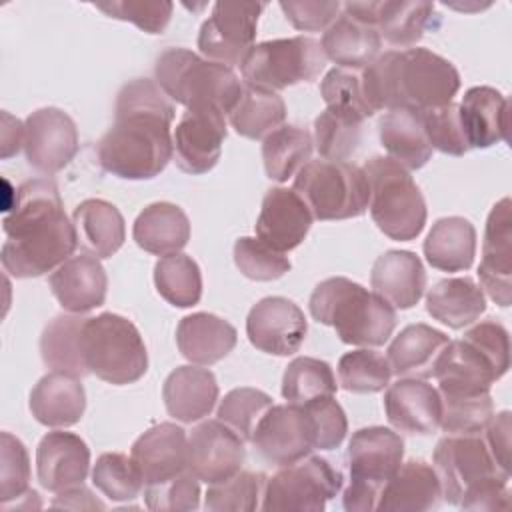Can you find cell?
I'll use <instances>...</instances> for the list:
<instances>
[{
  "mask_svg": "<svg viewBox=\"0 0 512 512\" xmlns=\"http://www.w3.org/2000/svg\"><path fill=\"white\" fill-rule=\"evenodd\" d=\"M308 308L314 320L332 326L336 336L352 346H382L396 328V308L344 276H332L316 284Z\"/></svg>",
  "mask_w": 512,
  "mask_h": 512,
  "instance_id": "obj_4",
  "label": "cell"
},
{
  "mask_svg": "<svg viewBox=\"0 0 512 512\" xmlns=\"http://www.w3.org/2000/svg\"><path fill=\"white\" fill-rule=\"evenodd\" d=\"M336 376L328 362L312 356L294 358L282 374V396L290 404H306L316 398L334 396Z\"/></svg>",
  "mask_w": 512,
  "mask_h": 512,
  "instance_id": "obj_44",
  "label": "cell"
},
{
  "mask_svg": "<svg viewBox=\"0 0 512 512\" xmlns=\"http://www.w3.org/2000/svg\"><path fill=\"white\" fill-rule=\"evenodd\" d=\"M378 136L388 158L406 170H420L432 158L434 148L426 136L420 110H388L378 122Z\"/></svg>",
  "mask_w": 512,
  "mask_h": 512,
  "instance_id": "obj_35",
  "label": "cell"
},
{
  "mask_svg": "<svg viewBox=\"0 0 512 512\" xmlns=\"http://www.w3.org/2000/svg\"><path fill=\"white\" fill-rule=\"evenodd\" d=\"M24 154L28 164L42 174H56L76 156L78 128L60 108L34 110L24 120Z\"/></svg>",
  "mask_w": 512,
  "mask_h": 512,
  "instance_id": "obj_14",
  "label": "cell"
},
{
  "mask_svg": "<svg viewBox=\"0 0 512 512\" xmlns=\"http://www.w3.org/2000/svg\"><path fill=\"white\" fill-rule=\"evenodd\" d=\"M224 116V112L208 104L186 108L172 132V158L182 172L198 176L218 164L228 134Z\"/></svg>",
  "mask_w": 512,
  "mask_h": 512,
  "instance_id": "obj_13",
  "label": "cell"
},
{
  "mask_svg": "<svg viewBox=\"0 0 512 512\" xmlns=\"http://www.w3.org/2000/svg\"><path fill=\"white\" fill-rule=\"evenodd\" d=\"M404 440L398 432L384 426L360 428L352 434L346 450L350 482H360L382 490L388 478L400 468Z\"/></svg>",
  "mask_w": 512,
  "mask_h": 512,
  "instance_id": "obj_19",
  "label": "cell"
},
{
  "mask_svg": "<svg viewBox=\"0 0 512 512\" xmlns=\"http://www.w3.org/2000/svg\"><path fill=\"white\" fill-rule=\"evenodd\" d=\"M458 112L470 150L508 140V100L500 90L492 86L466 90Z\"/></svg>",
  "mask_w": 512,
  "mask_h": 512,
  "instance_id": "obj_29",
  "label": "cell"
},
{
  "mask_svg": "<svg viewBox=\"0 0 512 512\" xmlns=\"http://www.w3.org/2000/svg\"><path fill=\"white\" fill-rule=\"evenodd\" d=\"M308 332V322L298 304L284 296L258 300L246 318L250 344L272 356H290L300 350Z\"/></svg>",
  "mask_w": 512,
  "mask_h": 512,
  "instance_id": "obj_16",
  "label": "cell"
},
{
  "mask_svg": "<svg viewBox=\"0 0 512 512\" xmlns=\"http://www.w3.org/2000/svg\"><path fill=\"white\" fill-rule=\"evenodd\" d=\"M154 286L158 294L176 308H190L202 298V272L188 254L162 256L154 266Z\"/></svg>",
  "mask_w": 512,
  "mask_h": 512,
  "instance_id": "obj_43",
  "label": "cell"
},
{
  "mask_svg": "<svg viewBox=\"0 0 512 512\" xmlns=\"http://www.w3.org/2000/svg\"><path fill=\"white\" fill-rule=\"evenodd\" d=\"M238 342L236 328L210 312L184 316L176 328V346L180 354L198 366H210L226 358Z\"/></svg>",
  "mask_w": 512,
  "mask_h": 512,
  "instance_id": "obj_30",
  "label": "cell"
},
{
  "mask_svg": "<svg viewBox=\"0 0 512 512\" xmlns=\"http://www.w3.org/2000/svg\"><path fill=\"white\" fill-rule=\"evenodd\" d=\"M174 106L150 78L126 82L114 106V122L96 144L104 172L122 180H150L174 156Z\"/></svg>",
  "mask_w": 512,
  "mask_h": 512,
  "instance_id": "obj_1",
  "label": "cell"
},
{
  "mask_svg": "<svg viewBox=\"0 0 512 512\" xmlns=\"http://www.w3.org/2000/svg\"><path fill=\"white\" fill-rule=\"evenodd\" d=\"M154 82L186 108L208 104L230 114L242 96L244 82L234 68L212 62L188 48H168L154 64Z\"/></svg>",
  "mask_w": 512,
  "mask_h": 512,
  "instance_id": "obj_5",
  "label": "cell"
},
{
  "mask_svg": "<svg viewBox=\"0 0 512 512\" xmlns=\"http://www.w3.org/2000/svg\"><path fill=\"white\" fill-rule=\"evenodd\" d=\"M384 412L388 422L400 432L432 434L440 428V392L424 378H398L386 386Z\"/></svg>",
  "mask_w": 512,
  "mask_h": 512,
  "instance_id": "obj_23",
  "label": "cell"
},
{
  "mask_svg": "<svg viewBox=\"0 0 512 512\" xmlns=\"http://www.w3.org/2000/svg\"><path fill=\"white\" fill-rule=\"evenodd\" d=\"M342 484L344 476L330 460L306 456L280 466L276 474L266 478L260 508L266 512H322L326 502L338 496Z\"/></svg>",
  "mask_w": 512,
  "mask_h": 512,
  "instance_id": "obj_10",
  "label": "cell"
},
{
  "mask_svg": "<svg viewBox=\"0 0 512 512\" xmlns=\"http://www.w3.org/2000/svg\"><path fill=\"white\" fill-rule=\"evenodd\" d=\"M110 18L132 22L146 34H162L172 18L174 4L168 0H112L94 4Z\"/></svg>",
  "mask_w": 512,
  "mask_h": 512,
  "instance_id": "obj_54",
  "label": "cell"
},
{
  "mask_svg": "<svg viewBox=\"0 0 512 512\" xmlns=\"http://www.w3.org/2000/svg\"><path fill=\"white\" fill-rule=\"evenodd\" d=\"M92 482L106 498L116 502L132 500L144 490L142 476L132 456L122 452L100 454L92 468Z\"/></svg>",
  "mask_w": 512,
  "mask_h": 512,
  "instance_id": "obj_50",
  "label": "cell"
},
{
  "mask_svg": "<svg viewBox=\"0 0 512 512\" xmlns=\"http://www.w3.org/2000/svg\"><path fill=\"white\" fill-rule=\"evenodd\" d=\"M370 286L392 308L408 310L424 296L426 270L414 252L388 250L376 258L370 272Z\"/></svg>",
  "mask_w": 512,
  "mask_h": 512,
  "instance_id": "obj_25",
  "label": "cell"
},
{
  "mask_svg": "<svg viewBox=\"0 0 512 512\" xmlns=\"http://www.w3.org/2000/svg\"><path fill=\"white\" fill-rule=\"evenodd\" d=\"M300 406L308 420L314 450H334L344 442L348 420L344 408L334 400V396L316 398Z\"/></svg>",
  "mask_w": 512,
  "mask_h": 512,
  "instance_id": "obj_52",
  "label": "cell"
},
{
  "mask_svg": "<svg viewBox=\"0 0 512 512\" xmlns=\"http://www.w3.org/2000/svg\"><path fill=\"white\" fill-rule=\"evenodd\" d=\"M236 134L250 140H264L268 134L284 126L286 104L278 92L246 86L236 106L228 114Z\"/></svg>",
  "mask_w": 512,
  "mask_h": 512,
  "instance_id": "obj_40",
  "label": "cell"
},
{
  "mask_svg": "<svg viewBox=\"0 0 512 512\" xmlns=\"http://www.w3.org/2000/svg\"><path fill=\"white\" fill-rule=\"evenodd\" d=\"M72 222L76 228L78 246L98 260L114 256L126 240L124 216L108 200H82L72 212Z\"/></svg>",
  "mask_w": 512,
  "mask_h": 512,
  "instance_id": "obj_32",
  "label": "cell"
},
{
  "mask_svg": "<svg viewBox=\"0 0 512 512\" xmlns=\"http://www.w3.org/2000/svg\"><path fill=\"white\" fill-rule=\"evenodd\" d=\"M244 440L224 422L204 420L188 434V472L198 482L216 484L242 470Z\"/></svg>",
  "mask_w": 512,
  "mask_h": 512,
  "instance_id": "obj_15",
  "label": "cell"
},
{
  "mask_svg": "<svg viewBox=\"0 0 512 512\" xmlns=\"http://www.w3.org/2000/svg\"><path fill=\"white\" fill-rule=\"evenodd\" d=\"M362 170L370 188L368 210L378 230L398 242L418 238L426 226L428 212L410 172L388 156H372Z\"/></svg>",
  "mask_w": 512,
  "mask_h": 512,
  "instance_id": "obj_6",
  "label": "cell"
},
{
  "mask_svg": "<svg viewBox=\"0 0 512 512\" xmlns=\"http://www.w3.org/2000/svg\"><path fill=\"white\" fill-rule=\"evenodd\" d=\"M258 454L276 466L294 464L312 454L314 444L300 404H272L258 422L252 440Z\"/></svg>",
  "mask_w": 512,
  "mask_h": 512,
  "instance_id": "obj_17",
  "label": "cell"
},
{
  "mask_svg": "<svg viewBox=\"0 0 512 512\" xmlns=\"http://www.w3.org/2000/svg\"><path fill=\"white\" fill-rule=\"evenodd\" d=\"M234 264L250 280L272 282L290 272L292 264L284 252H278L258 238L242 236L234 242Z\"/></svg>",
  "mask_w": 512,
  "mask_h": 512,
  "instance_id": "obj_51",
  "label": "cell"
},
{
  "mask_svg": "<svg viewBox=\"0 0 512 512\" xmlns=\"http://www.w3.org/2000/svg\"><path fill=\"white\" fill-rule=\"evenodd\" d=\"M324 66L326 56L318 40L292 36L254 44L240 64V72L246 86L278 92L316 80Z\"/></svg>",
  "mask_w": 512,
  "mask_h": 512,
  "instance_id": "obj_9",
  "label": "cell"
},
{
  "mask_svg": "<svg viewBox=\"0 0 512 512\" xmlns=\"http://www.w3.org/2000/svg\"><path fill=\"white\" fill-rule=\"evenodd\" d=\"M320 46L326 60H332L338 68L362 70L380 56L382 38L376 26L340 12V16L324 30Z\"/></svg>",
  "mask_w": 512,
  "mask_h": 512,
  "instance_id": "obj_33",
  "label": "cell"
},
{
  "mask_svg": "<svg viewBox=\"0 0 512 512\" xmlns=\"http://www.w3.org/2000/svg\"><path fill=\"white\" fill-rule=\"evenodd\" d=\"M442 400L440 428L446 434H480L494 414L490 390L438 388Z\"/></svg>",
  "mask_w": 512,
  "mask_h": 512,
  "instance_id": "obj_42",
  "label": "cell"
},
{
  "mask_svg": "<svg viewBox=\"0 0 512 512\" xmlns=\"http://www.w3.org/2000/svg\"><path fill=\"white\" fill-rule=\"evenodd\" d=\"M422 248L426 262L436 270H468L476 256V228L464 216H444L432 224Z\"/></svg>",
  "mask_w": 512,
  "mask_h": 512,
  "instance_id": "obj_36",
  "label": "cell"
},
{
  "mask_svg": "<svg viewBox=\"0 0 512 512\" xmlns=\"http://www.w3.org/2000/svg\"><path fill=\"white\" fill-rule=\"evenodd\" d=\"M312 212L308 204L294 192V188H270L256 218V238L278 252H290L300 246L312 226Z\"/></svg>",
  "mask_w": 512,
  "mask_h": 512,
  "instance_id": "obj_21",
  "label": "cell"
},
{
  "mask_svg": "<svg viewBox=\"0 0 512 512\" xmlns=\"http://www.w3.org/2000/svg\"><path fill=\"white\" fill-rule=\"evenodd\" d=\"M360 80L374 112L440 108L460 90L456 66L428 48L388 50L360 70Z\"/></svg>",
  "mask_w": 512,
  "mask_h": 512,
  "instance_id": "obj_3",
  "label": "cell"
},
{
  "mask_svg": "<svg viewBox=\"0 0 512 512\" xmlns=\"http://www.w3.org/2000/svg\"><path fill=\"white\" fill-rule=\"evenodd\" d=\"M132 238L154 256L178 254L190 240V220L172 202H152L136 216Z\"/></svg>",
  "mask_w": 512,
  "mask_h": 512,
  "instance_id": "obj_34",
  "label": "cell"
},
{
  "mask_svg": "<svg viewBox=\"0 0 512 512\" xmlns=\"http://www.w3.org/2000/svg\"><path fill=\"white\" fill-rule=\"evenodd\" d=\"M420 114H422L426 136L434 150H440L450 156H462L470 150L464 136L462 122H460L458 104L450 102L440 108L420 110Z\"/></svg>",
  "mask_w": 512,
  "mask_h": 512,
  "instance_id": "obj_55",
  "label": "cell"
},
{
  "mask_svg": "<svg viewBox=\"0 0 512 512\" xmlns=\"http://www.w3.org/2000/svg\"><path fill=\"white\" fill-rule=\"evenodd\" d=\"M90 472V448L74 432L54 430L42 436L36 448L38 482L48 492L78 486Z\"/></svg>",
  "mask_w": 512,
  "mask_h": 512,
  "instance_id": "obj_22",
  "label": "cell"
},
{
  "mask_svg": "<svg viewBox=\"0 0 512 512\" xmlns=\"http://www.w3.org/2000/svg\"><path fill=\"white\" fill-rule=\"evenodd\" d=\"M294 192L322 222L358 218L370 200L364 170L346 160H308L294 176Z\"/></svg>",
  "mask_w": 512,
  "mask_h": 512,
  "instance_id": "obj_8",
  "label": "cell"
},
{
  "mask_svg": "<svg viewBox=\"0 0 512 512\" xmlns=\"http://www.w3.org/2000/svg\"><path fill=\"white\" fill-rule=\"evenodd\" d=\"M86 318L82 314H58L42 330L40 356L54 372H66L76 378L88 376L82 358V328Z\"/></svg>",
  "mask_w": 512,
  "mask_h": 512,
  "instance_id": "obj_38",
  "label": "cell"
},
{
  "mask_svg": "<svg viewBox=\"0 0 512 512\" xmlns=\"http://www.w3.org/2000/svg\"><path fill=\"white\" fill-rule=\"evenodd\" d=\"M510 478H492L470 492L464 494L460 500V508L464 510H508L510 508V492H508Z\"/></svg>",
  "mask_w": 512,
  "mask_h": 512,
  "instance_id": "obj_59",
  "label": "cell"
},
{
  "mask_svg": "<svg viewBox=\"0 0 512 512\" xmlns=\"http://www.w3.org/2000/svg\"><path fill=\"white\" fill-rule=\"evenodd\" d=\"M486 436L484 442L496 460V464L510 474V430H512V414L508 410H502L498 414H492V418L486 424Z\"/></svg>",
  "mask_w": 512,
  "mask_h": 512,
  "instance_id": "obj_60",
  "label": "cell"
},
{
  "mask_svg": "<svg viewBox=\"0 0 512 512\" xmlns=\"http://www.w3.org/2000/svg\"><path fill=\"white\" fill-rule=\"evenodd\" d=\"M54 508H74V510H94V508H104L100 500L94 498V494L84 488L82 484L72 486L68 490L58 492V496L52 500Z\"/></svg>",
  "mask_w": 512,
  "mask_h": 512,
  "instance_id": "obj_62",
  "label": "cell"
},
{
  "mask_svg": "<svg viewBox=\"0 0 512 512\" xmlns=\"http://www.w3.org/2000/svg\"><path fill=\"white\" fill-rule=\"evenodd\" d=\"M442 498L458 506L466 492L492 480L510 478L492 458L480 434H446L432 454Z\"/></svg>",
  "mask_w": 512,
  "mask_h": 512,
  "instance_id": "obj_11",
  "label": "cell"
},
{
  "mask_svg": "<svg viewBox=\"0 0 512 512\" xmlns=\"http://www.w3.org/2000/svg\"><path fill=\"white\" fill-rule=\"evenodd\" d=\"M314 150L312 134L300 126L284 124L262 140V162L266 176L286 182L310 160Z\"/></svg>",
  "mask_w": 512,
  "mask_h": 512,
  "instance_id": "obj_41",
  "label": "cell"
},
{
  "mask_svg": "<svg viewBox=\"0 0 512 512\" xmlns=\"http://www.w3.org/2000/svg\"><path fill=\"white\" fill-rule=\"evenodd\" d=\"M390 378L388 358L370 348L350 350L338 360V384L346 392L376 394L390 384Z\"/></svg>",
  "mask_w": 512,
  "mask_h": 512,
  "instance_id": "obj_45",
  "label": "cell"
},
{
  "mask_svg": "<svg viewBox=\"0 0 512 512\" xmlns=\"http://www.w3.org/2000/svg\"><path fill=\"white\" fill-rule=\"evenodd\" d=\"M28 408L42 426L68 428L82 420L86 410V392L80 378L52 370L30 390Z\"/></svg>",
  "mask_w": 512,
  "mask_h": 512,
  "instance_id": "obj_27",
  "label": "cell"
},
{
  "mask_svg": "<svg viewBox=\"0 0 512 512\" xmlns=\"http://www.w3.org/2000/svg\"><path fill=\"white\" fill-rule=\"evenodd\" d=\"M320 94L326 102V108L338 114H344L352 120L364 122L366 118L374 116L370 108L360 80V70H348L334 66L326 72L320 82Z\"/></svg>",
  "mask_w": 512,
  "mask_h": 512,
  "instance_id": "obj_48",
  "label": "cell"
},
{
  "mask_svg": "<svg viewBox=\"0 0 512 512\" xmlns=\"http://www.w3.org/2000/svg\"><path fill=\"white\" fill-rule=\"evenodd\" d=\"M266 476L262 472L240 470L234 476L208 484L204 508L210 512H252L260 508Z\"/></svg>",
  "mask_w": 512,
  "mask_h": 512,
  "instance_id": "obj_46",
  "label": "cell"
},
{
  "mask_svg": "<svg viewBox=\"0 0 512 512\" xmlns=\"http://www.w3.org/2000/svg\"><path fill=\"white\" fill-rule=\"evenodd\" d=\"M378 498L380 490L360 482H350L342 494V504L348 512H370L376 510Z\"/></svg>",
  "mask_w": 512,
  "mask_h": 512,
  "instance_id": "obj_61",
  "label": "cell"
},
{
  "mask_svg": "<svg viewBox=\"0 0 512 512\" xmlns=\"http://www.w3.org/2000/svg\"><path fill=\"white\" fill-rule=\"evenodd\" d=\"M264 8V2H216L198 32L200 54L230 68L240 66L254 46Z\"/></svg>",
  "mask_w": 512,
  "mask_h": 512,
  "instance_id": "obj_12",
  "label": "cell"
},
{
  "mask_svg": "<svg viewBox=\"0 0 512 512\" xmlns=\"http://www.w3.org/2000/svg\"><path fill=\"white\" fill-rule=\"evenodd\" d=\"M440 496L442 488L434 466L424 460H408L382 486L376 510L426 512L438 506Z\"/></svg>",
  "mask_w": 512,
  "mask_h": 512,
  "instance_id": "obj_28",
  "label": "cell"
},
{
  "mask_svg": "<svg viewBox=\"0 0 512 512\" xmlns=\"http://www.w3.org/2000/svg\"><path fill=\"white\" fill-rule=\"evenodd\" d=\"M450 338L428 324H408L388 346V364L398 378H430Z\"/></svg>",
  "mask_w": 512,
  "mask_h": 512,
  "instance_id": "obj_31",
  "label": "cell"
},
{
  "mask_svg": "<svg viewBox=\"0 0 512 512\" xmlns=\"http://www.w3.org/2000/svg\"><path fill=\"white\" fill-rule=\"evenodd\" d=\"M82 358L90 374L114 386L132 384L148 370V352L138 328L114 312L86 318Z\"/></svg>",
  "mask_w": 512,
  "mask_h": 512,
  "instance_id": "obj_7",
  "label": "cell"
},
{
  "mask_svg": "<svg viewBox=\"0 0 512 512\" xmlns=\"http://www.w3.org/2000/svg\"><path fill=\"white\" fill-rule=\"evenodd\" d=\"M272 404V396L264 390L240 386L224 394L218 404L216 416L220 422L230 426L244 442H250L258 422L272 408Z\"/></svg>",
  "mask_w": 512,
  "mask_h": 512,
  "instance_id": "obj_47",
  "label": "cell"
},
{
  "mask_svg": "<svg viewBox=\"0 0 512 512\" xmlns=\"http://www.w3.org/2000/svg\"><path fill=\"white\" fill-rule=\"evenodd\" d=\"M30 456L20 438L10 432L0 434V502L26 496L30 490Z\"/></svg>",
  "mask_w": 512,
  "mask_h": 512,
  "instance_id": "obj_53",
  "label": "cell"
},
{
  "mask_svg": "<svg viewBox=\"0 0 512 512\" xmlns=\"http://www.w3.org/2000/svg\"><path fill=\"white\" fill-rule=\"evenodd\" d=\"M280 10L296 30L318 32L340 16L342 4L334 0H282Z\"/></svg>",
  "mask_w": 512,
  "mask_h": 512,
  "instance_id": "obj_58",
  "label": "cell"
},
{
  "mask_svg": "<svg viewBox=\"0 0 512 512\" xmlns=\"http://www.w3.org/2000/svg\"><path fill=\"white\" fill-rule=\"evenodd\" d=\"M464 340H468L472 346H476L492 364L494 368L504 376L510 368V336L508 330L488 318L482 322H474L472 328H468L462 336Z\"/></svg>",
  "mask_w": 512,
  "mask_h": 512,
  "instance_id": "obj_57",
  "label": "cell"
},
{
  "mask_svg": "<svg viewBox=\"0 0 512 512\" xmlns=\"http://www.w3.org/2000/svg\"><path fill=\"white\" fill-rule=\"evenodd\" d=\"M362 136V122L352 120L344 114L322 110L314 120L312 142L324 160H346L350 158Z\"/></svg>",
  "mask_w": 512,
  "mask_h": 512,
  "instance_id": "obj_49",
  "label": "cell"
},
{
  "mask_svg": "<svg viewBox=\"0 0 512 512\" xmlns=\"http://www.w3.org/2000/svg\"><path fill=\"white\" fill-rule=\"evenodd\" d=\"M144 502L150 510L156 512H188L200 508V484L190 472L144 488Z\"/></svg>",
  "mask_w": 512,
  "mask_h": 512,
  "instance_id": "obj_56",
  "label": "cell"
},
{
  "mask_svg": "<svg viewBox=\"0 0 512 512\" xmlns=\"http://www.w3.org/2000/svg\"><path fill=\"white\" fill-rule=\"evenodd\" d=\"M48 286L66 312L86 314L104 304L108 276L96 256L78 254L52 270Z\"/></svg>",
  "mask_w": 512,
  "mask_h": 512,
  "instance_id": "obj_24",
  "label": "cell"
},
{
  "mask_svg": "<svg viewBox=\"0 0 512 512\" xmlns=\"http://www.w3.org/2000/svg\"><path fill=\"white\" fill-rule=\"evenodd\" d=\"M484 310L486 296L468 276L444 278L426 292V312L452 330L474 324Z\"/></svg>",
  "mask_w": 512,
  "mask_h": 512,
  "instance_id": "obj_37",
  "label": "cell"
},
{
  "mask_svg": "<svg viewBox=\"0 0 512 512\" xmlns=\"http://www.w3.org/2000/svg\"><path fill=\"white\" fill-rule=\"evenodd\" d=\"M4 212L6 240L0 262L14 278H38L52 272L78 248L74 222L64 212L58 186L48 178L22 182L12 206Z\"/></svg>",
  "mask_w": 512,
  "mask_h": 512,
  "instance_id": "obj_2",
  "label": "cell"
},
{
  "mask_svg": "<svg viewBox=\"0 0 512 512\" xmlns=\"http://www.w3.org/2000/svg\"><path fill=\"white\" fill-rule=\"evenodd\" d=\"M162 398L168 414L184 424L206 418L218 400V382L212 370L198 364L178 366L162 386Z\"/></svg>",
  "mask_w": 512,
  "mask_h": 512,
  "instance_id": "obj_26",
  "label": "cell"
},
{
  "mask_svg": "<svg viewBox=\"0 0 512 512\" xmlns=\"http://www.w3.org/2000/svg\"><path fill=\"white\" fill-rule=\"evenodd\" d=\"M130 456L142 476L144 488L164 484L188 472V434L174 422L154 424L136 438Z\"/></svg>",
  "mask_w": 512,
  "mask_h": 512,
  "instance_id": "obj_20",
  "label": "cell"
},
{
  "mask_svg": "<svg viewBox=\"0 0 512 512\" xmlns=\"http://www.w3.org/2000/svg\"><path fill=\"white\" fill-rule=\"evenodd\" d=\"M434 2L378 0L376 30L380 38L398 48L414 46L432 26Z\"/></svg>",
  "mask_w": 512,
  "mask_h": 512,
  "instance_id": "obj_39",
  "label": "cell"
},
{
  "mask_svg": "<svg viewBox=\"0 0 512 512\" xmlns=\"http://www.w3.org/2000/svg\"><path fill=\"white\" fill-rule=\"evenodd\" d=\"M510 198L498 200L484 228L482 260L478 266V280L482 292L492 302L508 308L512 302V214Z\"/></svg>",
  "mask_w": 512,
  "mask_h": 512,
  "instance_id": "obj_18",
  "label": "cell"
}]
</instances>
